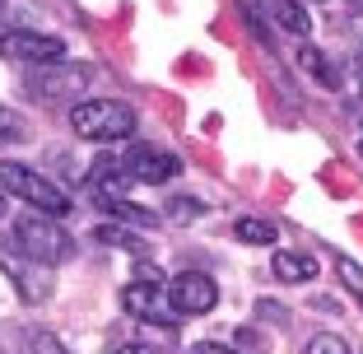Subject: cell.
<instances>
[{
  "label": "cell",
  "instance_id": "obj_1",
  "mask_svg": "<svg viewBox=\"0 0 363 354\" xmlns=\"http://www.w3.org/2000/svg\"><path fill=\"white\" fill-rule=\"evenodd\" d=\"M135 108L121 103V98H94V103H75L70 108V126L79 140H98V145H112V140H126L135 131Z\"/></svg>",
  "mask_w": 363,
  "mask_h": 354
},
{
  "label": "cell",
  "instance_id": "obj_2",
  "mask_svg": "<svg viewBox=\"0 0 363 354\" xmlns=\"http://www.w3.org/2000/svg\"><path fill=\"white\" fill-rule=\"evenodd\" d=\"M14 247H19L28 261H38V266H61V261L75 257V238L65 233L56 219L47 215H19L14 219Z\"/></svg>",
  "mask_w": 363,
  "mask_h": 354
},
{
  "label": "cell",
  "instance_id": "obj_3",
  "mask_svg": "<svg viewBox=\"0 0 363 354\" xmlns=\"http://www.w3.org/2000/svg\"><path fill=\"white\" fill-rule=\"evenodd\" d=\"M0 192H5V196H19V201H28L33 210H38V215H47V219L70 215V196H65L61 187L52 182V177L33 172L28 163H14V159L0 163Z\"/></svg>",
  "mask_w": 363,
  "mask_h": 354
},
{
  "label": "cell",
  "instance_id": "obj_4",
  "mask_svg": "<svg viewBox=\"0 0 363 354\" xmlns=\"http://www.w3.org/2000/svg\"><path fill=\"white\" fill-rule=\"evenodd\" d=\"M94 84V65L84 61H61V65H33L28 94L43 103H75L84 98V89Z\"/></svg>",
  "mask_w": 363,
  "mask_h": 354
},
{
  "label": "cell",
  "instance_id": "obj_5",
  "mask_svg": "<svg viewBox=\"0 0 363 354\" xmlns=\"http://www.w3.org/2000/svg\"><path fill=\"white\" fill-rule=\"evenodd\" d=\"M163 294H168L177 317H205V312H214V303H219V284H214L205 270H182V275H172L168 284H163Z\"/></svg>",
  "mask_w": 363,
  "mask_h": 354
},
{
  "label": "cell",
  "instance_id": "obj_6",
  "mask_svg": "<svg viewBox=\"0 0 363 354\" xmlns=\"http://www.w3.org/2000/svg\"><path fill=\"white\" fill-rule=\"evenodd\" d=\"M0 56L14 65H52L65 56V43L38 28H10V33H0Z\"/></svg>",
  "mask_w": 363,
  "mask_h": 354
},
{
  "label": "cell",
  "instance_id": "obj_7",
  "mask_svg": "<svg viewBox=\"0 0 363 354\" xmlns=\"http://www.w3.org/2000/svg\"><path fill=\"white\" fill-rule=\"evenodd\" d=\"M117 163H121V172H126V182H145V187H159V182H168V177L182 172L177 154L154 150V145H130Z\"/></svg>",
  "mask_w": 363,
  "mask_h": 354
},
{
  "label": "cell",
  "instance_id": "obj_8",
  "mask_svg": "<svg viewBox=\"0 0 363 354\" xmlns=\"http://www.w3.org/2000/svg\"><path fill=\"white\" fill-rule=\"evenodd\" d=\"M121 308L130 312V317H140V322H150V326H172L177 322V312H172L168 294H163L159 280H130L126 289H121Z\"/></svg>",
  "mask_w": 363,
  "mask_h": 354
},
{
  "label": "cell",
  "instance_id": "obj_9",
  "mask_svg": "<svg viewBox=\"0 0 363 354\" xmlns=\"http://www.w3.org/2000/svg\"><path fill=\"white\" fill-rule=\"evenodd\" d=\"M0 266H5V275L14 280V289H19L28 303L47 299V289H52V284H47V266L28 261V257H23V252H19L14 243H0Z\"/></svg>",
  "mask_w": 363,
  "mask_h": 354
},
{
  "label": "cell",
  "instance_id": "obj_10",
  "mask_svg": "<svg viewBox=\"0 0 363 354\" xmlns=\"http://www.w3.org/2000/svg\"><path fill=\"white\" fill-rule=\"evenodd\" d=\"M252 19H261L266 28H284V33H294V38H308L312 33V19H308V10H303L298 0H247L242 5Z\"/></svg>",
  "mask_w": 363,
  "mask_h": 354
},
{
  "label": "cell",
  "instance_id": "obj_11",
  "mask_svg": "<svg viewBox=\"0 0 363 354\" xmlns=\"http://www.w3.org/2000/svg\"><path fill=\"white\" fill-rule=\"evenodd\" d=\"M270 270L284 284H308V280H317V257H308V252H275Z\"/></svg>",
  "mask_w": 363,
  "mask_h": 354
},
{
  "label": "cell",
  "instance_id": "obj_12",
  "mask_svg": "<svg viewBox=\"0 0 363 354\" xmlns=\"http://www.w3.org/2000/svg\"><path fill=\"white\" fill-rule=\"evenodd\" d=\"M98 205H103L112 219H121V224H135V228H154L159 219H154V210H145V205H130V201H121V196H94Z\"/></svg>",
  "mask_w": 363,
  "mask_h": 354
},
{
  "label": "cell",
  "instance_id": "obj_13",
  "mask_svg": "<svg viewBox=\"0 0 363 354\" xmlns=\"http://www.w3.org/2000/svg\"><path fill=\"white\" fill-rule=\"evenodd\" d=\"M298 61H303V70H308L312 79H321L326 89H340V79H345V75L331 65V56H326V52H312V47H303V56H298Z\"/></svg>",
  "mask_w": 363,
  "mask_h": 354
},
{
  "label": "cell",
  "instance_id": "obj_14",
  "mask_svg": "<svg viewBox=\"0 0 363 354\" xmlns=\"http://www.w3.org/2000/svg\"><path fill=\"white\" fill-rule=\"evenodd\" d=\"M233 233L242 238V243H257V247H270V243H275V238H279V228L270 224V219H257V215H242V219H238V224H233Z\"/></svg>",
  "mask_w": 363,
  "mask_h": 354
},
{
  "label": "cell",
  "instance_id": "obj_15",
  "mask_svg": "<svg viewBox=\"0 0 363 354\" xmlns=\"http://www.w3.org/2000/svg\"><path fill=\"white\" fill-rule=\"evenodd\" d=\"M94 238H98V243H112V247H130V252H145V243H140L135 233H126V228H112V224H103Z\"/></svg>",
  "mask_w": 363,
  "mask_h": 354
},
{
  "label": "cell",
  "instance_id": "obj_16",
  "mask_svg": "<svg viewBox=\"0 0 363 354\" xmlns=\"http://www.w3.org/2000/svg\"><path fill=\"white\" fill-rule=\"evenodd\" d=\"M303 354H354V350L340 341V336L321 331V336H312V341H308V350H303Z\"/></svg>",
  "mask_w": 363,
  "mask_h": 354
},
{
  "label": "cell",
  "instance_id": "obj_17",
  "mask_svg": "<svg viewBox=\"0 0 363 354\" xmlns=\"http://www.w3.org/2000/svg\"><path fill=\"white\" fill-rule=\"evenodd\" d=\"M168 215L177 219V224H191L196 215H205V205L191 201V196H177V201H168Z\"/></svg>",
  "mask_w": 363,
  "mask_h": 354
},
{
  "label": "cell",
  "instance_id": "obj_18",
  "mask_svg": "<svg viewBox=\"0 0 363 354\" xmlns=\"http://www.w3.org/2000/svg\"><path fill=\"white\" fill-rule=\"evenodd\" d=\"M340 280H345V284H350V289H354V299L363 303V270L354 266L350 257H340Z\"/></svg>",
  "mask_w": 363,
  "mask_h": 354
},
{
  "label": "cell",
  "instance_id": "obj_19",
  "mask_svg": "<svg viewBox=\"0 0 363 354\" xmlns=\"http://www.w3.org/2000/svg\"><path fill=\"white\" fill-rule=\"evenodd\" d=\"M19 135H23V121L10 108H0V140H19Z\"/></svg>",
  "mask_w": 363,
  "mask_h": 354
},
{
  "label": "cell",
  "instance_id": "obj_20",
  "mask_svg": "<svg viewBox=\"0 0 363 354\" xmlns=\"http://www.w3.org/2000/svg\"><path fill=\"white\" fill-rule=\"evenodd\" d=\"M196 354H238V350H228V345H214V341H205V345H196Z\"/></svg>",
  "mask_w": 363,
  "mask_h": 354
},
{
  "label": "cell",
  "instance_id": "obj_21",
  "mask_svg": "<svg viewBox=\"0 0 363 354\" xmlns=\"http://www.w3.org/2000/svg\"><path fill=\"white\" fill-rule=\"evenodd\" d=\"M112 354H159V350H150V345H126V350H112Z\"/></svg>",
  "mask_w": 363,
  "mask_h": 354
},
{
  "label": "cell",
  "instance_id": "obj_22",
  "mask_svg": "<svg viewBox=\"0 0 363 354\" xmlns=\"http://www.w3.org/2000/svg\"><path fill=\"white\" fill-rule=\"evenodd\" d=\"M5 210H10V205H5V192H0V219H5Z\"/></svg>",
  "mask_w": 363,
  "mask_h": 354
}]
</instances>
